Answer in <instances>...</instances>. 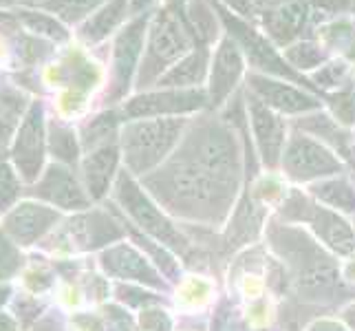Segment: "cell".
Listing matches in <instances>:
<instances>
[{
    "label": "cell",
    "instance_id": "cell-1",
    "mask_svg": "<svg viewBox=\"0 0 355 331\" xmlns=\"http://www.w3.org/2000/svg\"><path fill=\"white\" fill-rule=\"evenodd\" d=\"M183 135L175 155L144 177L170 212L203 223L223 221L241 181V148L225 121L203 117Z\"/></svg>",
    "mask_w": 355,
    "mask_h": 331
},
{
    "label": "cell",
    "instance_id": "cell-2",
    "mask_svg": "<svg viewBox=\"0 0 355 331\" xmlns=\"http://www.w3.org/2000/svg\"><path fill=\"white\" fill-rule=\"evenodd\" d=\"M186 117L128 119L119 130V148L128 173L146 177L170 157L186 135Z\"/></svg>",
    "mask_w": 355,
    "mask_h": 331
},
{
    "label": "cell",
    "instance_id": "cell-3",
    "mask_svg": "<svg viewBox=\"0 0 355 331\" xmlns=\"http://www.w3.org/2000/svg\"><path fill=\"white\" fill-rule=\"evenodd\" d=\"M194 46H201L194 38L186 14H175L162 9L150 16L148 33H146V51L137 71V84L150 87L157 84L173 69L181 58H186Z\"/></svg>",
    "mask_w": 355,
    "mask_h": 331
},
{
    "label": "cell",
    "instance_id": "cell-4",
    "mask_svg": "<svg viewBox=\"0 0 355 331\" xmlns=\"http://www.w3.org/2000/svg\"><path fill=\"white\" fill-rule=\"evenodd\" d=\"M272 241L291 267V280L304 298H327L338 289V267L315 245L289 228H274Z\"/></svg>",
    "mask_w": 355,
    "mask_h": 331
},
{
    "label": "cell",
    "instance_id": "cell-5",
    "mask_svg": "<svg viewBox=\"0 0 355 331\" xmlns=\"http://www.w3.org/2000/svg\"><path fill=\"white\" fill-rule=\"evenodd\" d=\"M115 199L132 223L139 226L146 235L153 237L159 245H166V248L177 250V252L188 250V241L183 239L181 232L170 223V219L162 212V207L141 190L139 183L135 181L132 175L126 173V170L117 175Z\"/></svg>",
    "mask_w": 355,
    "mask_h": 331
},
{
    "label": "cell",
    "instance_id": "cell-6",
    "mask_svg": "<svg viewBox=\"0 0 355 331\" xmlns=\"http://www.w3.org/2000/svg\"><path fill=\"white\" fill-rule=\"evenodd\" d=\"M210 3L218 14V20L225 24L227 35H232V38L236 40L245 60H250L256 71H261L263 76H274L280 80L309 87V82L302 78V73L291 69L287 60L283 56H278L274 44L267 40V35H261L254 27H250L248 22L241 20L236 14H232V9H227L221 0H210Z\"/></svg>",
    "mask_w": 355,
    "mask_h": 331
},
{
    "label": "cell",
    "instance_id": "cell-7",
    "mask_svg": "<svg viewBox=\"0 0 355 331\" xmlns=\"http://www.w3.org/2000/svg\"><path fill=\"white\" fill-rule=\"evenodd\" d=\"M283 217L289 221L309 223L318 239H322L327 248L340 256H349L355 252V230L331 207L315 205L300 192H291L285 201Z\"/></svg>",
    "mask_w": 355,
    "mask_h": 331
},
{
    "label": "cell",
    "instance_id": "cell-8",
    "mask_svg": "<svg viewBox=\"0 0 355 331\" xmlns=\"http://www.w3.org/2000/svg\"><path fill=\"white\" fill-rule=\"evenodd\" d=\"M150 16H137L132 18L124 29L117 33L113 42V62H111V84L106 91V102H119L128 93L135 73L139 71L144 46H146V33H148Z\"/></svg>",
    "mask_w": 355,
    "mask_h": 331
},
{
    "label": "cell",
    "instance_id": "cell-9",
    "mask_svg": "<svg viewBox=\"0 0 355 331\" xmlns=\"http://www.w3.org/2000/svg\"><path fill=\"white\" fill-rule=\"evenodd\" d=\"M124 230L119 228L117 221L100 210L93 212H82L73 217L71 221L53 232V237L49 239V248L51 250H67V252H89L104 248V245L121 239Z\"/></svg>",
    "mask_w": 355,
    "mask_h": 331
},
{
    "label": "cell",
    "instance_id": "cell-10",
    "mask_svg": "<svg viewBox=\"0 0 355 331\" xmlns=\"http://www.w3.org/2000/svg\"><path fill=\"white\" fill-rule=\"evenodd\" d=\"M46 153V126L42 102H31L11 144V162L24 183H33L42 175Z\"/></svg>",
    "mask_w": 355,
    "mask_h": 331
},
{
    "label": "cell",
    "instance_id": "cell-11",
    "mask_svg": "<svg viewBox=\"0 0 355 331\" xmlns=\"http://www.w3.org/2000/svg\"><path fill=\"white\" fill-rule=\"evenodd\" d=\"M280 164L293 181L329 179L342 170V162L324 142H315L300 133H293L287 139Z\"/></svg>",
    "mask_w": 355,
    "mask_h": 331
},
{
    "label": "cell",
    "instance_id": "cell-12",
    "mask_svg": "<svg viewBox=\"0 0 355 331\" xmlns=\"http://www.w3.org/2000/svg\"><path fill=\"white\" fill-rule=\"evenodd\" d=\"M207 106V93L201 89H157L139 93L121 106V117H183Z\"/></svg>",
    "mask_w": 355,
    "mask_h": 331
},
{
    "label": "cell",
    "instance_id": "cell-13",
    "mask_svg": "<svg viewBox=\"0 0 355 331\" xmlns=\"http://www.w3.org/2000/svg\"><path fill=\"white\" fill-rule=\"evenodd\" d=\"M27 192L31 197L40 199L42 203L67 212H84L91 205V197L87 188H84V183L73 175V170L69 166L58 162L46 166L40 179Z\"/></svg>",
    "mask_w": 355,
    "mask_h": 331
},
{
    "label": "cell",
    "instance_id": "cell-14",
    "mask_svg": "<svg viewBox=\"0 0 355 331\" xmlns=\"http://www.w3.org/2000/svg\"><path fill=\"white\" fill-rule=\"evenodd\" d=\"M245 71V56L232 35L218 40L210 58V73H207V104L212 108L223 106L227 97L234 93Z\"/></svg>",
    "mask_w": 355,
    "mask_h": 331
},
{
    "label": "cell",
    "instance_id": "cell-15",
    "mask_svg": "<svg viewBox=\"0 0 355 331\" xmlns=\"http://www.w3.org/2000/svg\"><path fill=\"white\" fill-rule=\"evenodd\" d=\"M245 108H248V121L254 130V142L259 155L265 162V166L276 168L280 164L287 146V133H285V121L280 113L272 110L267 104H263L259 97L248 91L245 95Z\"/></svg>",
    "mask_w": 355,
    "mask_h": 331
},
{
    "label": "cell",
    "instance_id": "cell-16",
    "mask_svg": "<svg viewBox=\"0 0 355 331\" xmlns=\"http://www.w3.org/2000/svg\"><path fill=\"white\" fill-rule=\"evenodd\" d=\"M248 91L254 93L263 104H267L276 113L287 115H304L320 108V97H315L307 91L293 87L291 82L263 76V73H250Z\"/></svg>",
    "mask_w": 355,
    "mask_h": 331
},
{
    "label": "cell",
    "instance_id": "cell-17",
    "mask_svg": "<svg viewBox=\"0 0 355 331\" xmlns=\"http://www.w3.org/2000/svg\"><path fill=\"white\" fill-rule=\"evenodd\" d=\"M58 223L60 212L55 207L38 201H22L5 214L3 232L20 248H29L55 230Z\"/></svg>",
    "mask_w": 355,
    "mask_h": 331
},
{
    "label": "cell",
    "instance_id": "cell-18",
    "mask_svg": "<svg viewBox=\"0 0 355 331\" xmlns=\"http://www.w3.org/2000/svg\"><path fill=\"white\" fill-rule=\"evenodd\" d=\"M309 5L304 0H283L274 7H267L263 14L265 33L278 46L293 44L304 29L309 18Z\"/></svg>",
    "mask_w": 355,
    "mask_h": 331
},
{
    "label": "cell",
    "instance_id": "cell-19",
    "mask_svg": "<svg viewBox=\"0 0 355 331\" xmlns=\"http://www.w3.org/2000/svg\"><path fill=\"white\" fill-rule=\"evenodd\" d=\"M100 263L106 269V274L124 278V280H135V283L141 285H153V287H162V278H159L157 269L148 263L144 254H139L135 248L126 243L113 245L102 252Z\"/></svg>",
    "mask_w": 355,
    "mask_h": 331
},
{
    "label": "cell",
    "instance_id": "cell-20",
    "mask_svg": "<svg viewBox=\"0 0 355 331\" xmlns=\"http://www.w3.org/2000/svg\"><path fill=\"white\" fill-rule=\"evenodd\" d=\"M121 148L119 142L100 146V148L89 151L82 159V183L87 188L89 197L100 201L108 194L113 179L117 177V166H119Z\"/></svg>",
    "mask_w": 355,
    "mask_h": 331
},
{
    "label": "cell",
    "instance_id": "cell-21",
    "mask_svg": "<svg viewBox=\"0 0 355 331\" xmlns=\"http://www.w3.org/2000/svg\"><path fill=\"white\" fill-rule=\"evenodd\" d=\"M55 80L64 82L69 87V100H73L71 110H78L84 104L82 100L87 97V93L93 91L95 84L100 82V71L80 53H71L58 65Z\"/></svg>",
    "mask_w": 355,
    "mask_h": 331
},
{
    "label": "cell",
    "instance_id": "cell-22",
    "mask_svg": "<svg viewBox=\"0 0 355 331\" xmlns=\"http://www.w3.org/2000/svg\"><path fill=\"white\" fill-rule=\"evenodd\" d=\"M210 51L205 46H194L192 51L181 58L166 76L159 80L157 89H197L210 73Z\"/></svg>",
    "mask_w": 355,
    "mask_h": 331
},
{
    "label": "cell",
    "instance_id": "cell-23",
    "mask_svg": "<svg viewBox=\"0 0 355 331\" xmlns=\"http://www.w3.org/2000/svg\"><path fill=\"white\" fill-rule=\"evenodd\" d=\"M128 14H130L128 0H106L89 20L82 22L78 33L80 40L84 44H100L126 22Z\"/></svg>",
    "mask_w": 355,
    "mask_h": 331
},
{
    "label": "cell",
    "instance_id": "cell-24",
    "mask_svg": "<svg viewBox=\"0 0 355 331\" xmlns=\"http://www.w3.org/2000/svg\"><path fill=\"white\" fill-rule=\"evenodd\" d=\"M46 146L51 151L53 159L58 164L76 166L80 162V148L82 144L78 142V133L73 130L64 121L51 119L46 126Z\"/></svg>",
    "mask_w": 355,
    "mask_h": 331
},
{
    "label": "cell",
    "instance_id": "cell-25",
    "mask_svg": "<svg viewBox=\"0 0 355 331\" xmlns=\"http://www.w3.org/2000/svg\"><path fill=\"white\" fill-rule=\"evenodd\" d=\"M119 121L121 115L117 110H104V113L95 115L91 121H87L82 128V148L84 153L100 148V146L119 142Z\"/></svg>",
    "mask_w": 355,
    "mask_h": 331
},
{
    "label": "cell",
    "instance_id": "cell-26",
    "mask_svg": "<svg viewBox=\"0 0 355 331\" xmlns=\"http://www.w3.org/2000/svg\"><path fill=\"white\" fill-rule=\"evenodd\" d=\"M311 194L336 212H355V188L342 177L320 179L311 186Z\"/></svg>",
    "mask_w": 355,
    "mask_h": 331
},
{
    "label": "cell",
    "instance_id": "cell-27",
    "mask_svg": "<svg viewBox=\"0 0 355 331\" xmlns=\"http://www.w3.org/2000/svg\"><path fill=\"white\" fill-rule=\"evenodd\" d=\"M22 110H24V97L14 89L0 87V155L5 153L11 137H16Z\"/></svg>",
    "mask_w": 355,
    "mask_h": 331
},
{
    "label": "cell",
    "instance_id": "cell-28",
    "mask_svg": "<svg viewBox=\"0 0 355 331\" xmlns=\"http://www.w3.org/2000/svg\"><path fill=\"white\" fill-rule=\"evenodd\" d=\"M186 20L201 46H205L207 42H212L216 38L218 14L214 11L210 0H190L186 7Z\"/></svg>",
    "mask_w": 355,
    "mask_h": 331
},
{
    "label": "cell",
    "instance_id": "cell-29",
    "mask_svg": "<svg viewBox=\"0 0 355 331\" xmlns=\"http://www.w3.org/2000/svg\"><path fill=\"white\" fill-rule=\"evenodd\" d=\"M104 3L106 0H44L40 7L64 22H82L84 18H91Z\"/></svg>",
    "mask_w": 355,
    "mask_h": 331
},
{
    "label": "cell",
    "instance_id": "cell-30",
    "mask_svg": "<svg viewBox=\"0 0 355 331\" xmlns=\"http://www.w3.org/2000/svg\"><path fill=\"white\" fill-rule=\"evenodd\" d=\"M291 69L296 71H311L315 67H320L324 62V51L320 44H315L311 40H296L293 44L285 46L283 56Z\"/></svg>",
    "mask_w": 355,
    "mask_h": 331
},
{
    "label": "cell",
    "instance_id": "cell-31",
    "mask_svg": "<svg viewBox=\"0 0 355 331\" xmlns=\"http://www.w3.org/2000/svg\"><path fill=\"white\" fill-rule=\"evenodd\" d=\"M18 20H22L24 24L29 27V31H35L40 35V38H51V40H58V42H62L69 38V33L67 29L60 24L58 18L53 16H49V14H42V11H27V9H22L18 11Z\"/></svg>",
    "mask_w": 355,
    "mask_h": 331
},
{
    "label": "cell",
    "instance_id": "cell-32",
    "mask_svg": "<svg viewBox=\"0 0 355 331\" xmlns=\"http://www.w3.org/2000/svg\"><path fill=\"white\" fill-rule=\"evenodd\" d=\"M20 175L18 170L0 159V214H7L20 197Z\"/></svg>",
    "mask_w": 355,
    "mask_h": 331
},
{
    "label": "cell",
    "instance_id": "cell-33",
    "mask_svg": "<svg viewBox=\"0 0 355 331\" xmlns=\"http://www.w3.org/2000/svg\"><path fill=\"white\" fill-rule=\"evenodd\" d=\"M24 265V256L20 252V245L11 241L3 230H0V283L14 278Z\"/></svg>",
    "mask_w": 355,
    "mask_h": 331
},
{
    "label": "cell",
    "instance_id": "cell-34",
    "mask_svg": "<svg viewBox=\"0 0 355 331\" xmlns=\"http://www.w3.org/2000/svg\"><path fill=\"white\" fill-rule=\"evenodd\" d=\"M331 106H334L340 121H345V124L355 121V93L353 91H342V93L334 95Z\"/></svg>",
    "mask_w": 355,
    "mask_h": 331
},
{
    "label": "cell",
    "instance_id": "cell-35",
    "mask_svg": "<svg viewBox=\"0 0 355 331\" xmlns=\"http://www.w3.org/2000/svg\"><path fill=\"white\" fill-rule=\"evenodd\" d=\"M14 312L18 316V321H22L24 325H31V323L35 325V323H38V318H40L42 307L33 296H20L14 303Z\"/></svg>",
    "mask_w": 355,
    "mask_h": 331
},
{
    "label": "cell",
    "instance_id": "cell-36",
    "mask_svg": "<svg viewBox=\"0 0 355 331\" xmlns=\"http://www.w3.org/2000/svg\"><path fill=\"white\" fill-rule=\"evenodd\" d=\"M139 323L144 331H170L173 329V323L166 312H159V309H144L139 316Z\"/></svg>",
    "mask_w": 355,
    "mask_h": 331
},
{
    "label": "cell",
    "instance_id": "cell-37",
    "mask_svg": "<svg viewBox=\"0 0 355 331\" xmlns=\"http://www.w3.org/2000/svg\"><path fill=\"white\" fill-rule=\"evenodd\" d=\"M347 73V65L345 62H331L327 67H320V73H318V82L322 84V87H338V82L345 78Z\"/></svg>",
    "mask_w": 355,
    "mask_h": 331
},
{
    "label": "cell",
    "instance_id": "cell-38",
    "mask_svg": "<svg viewBox=\"0 0 355 331\" xmlns=\"http://www.w3.org/2000/svg\"><path fill=\"white\" fill-rule=\"evenodd\" d=\"M207 294H210V285L207 283H203V280H199V278H194V280H190V283H186L183 285V289H181V300H190V305H197V303H201Z\"/></svg>",
    "mask_w": 355,
    "mask_h": 331
},
{
    "label": "cell",
    "instance_id": "cell-39",
    "mask_svg": "<svg viewBox=\"0 0 355 331\" xmlns=\"http://www.w3.org/2000/svg\"><path fill=\"white\" fill-rule=\"evenodd\" d=\"M24 283H27V287L33 294H40V291H44L53 285V274L44 272V269H31V272L27 274V278H24Z\"/></svg>",
    "mask_w": 355,
    "mask_h": 331
},
{
    "label": "cell",
    "instance_id": "cell-40",
    "mask_svg": "<svg viewBox=\"0 0 355 331\" xmlns=\"http://www.w3.org/2000/svg\"><path fill=\"white\" fill-rule=\"evenodd\" d=\"M33 331H69V329L55 314H46L33 325Z\"/></svg>",
    "mask_w": 355,
    "mask_h": 331
},
{
    "label": "cell",
    "instance_id": "cell-41",
    "mask_svg": "<svg viewBox=\"0 0 355 331\" xmlns=\"http://www.w3.org/2000/svg\"><path fill=\"white\" fill-rule=\"evenodd\" d=\"M130 5V16L137 18V16H148L150 9L157 5V0H128Z\"/></svg>",
    "mask_w": 355,
    "mask_h": 331
},
{
    "label": "cell",
    "instance_id": "cell-42",
    "mask_svg": "<svg viewBox=\"0 0 355 331\" xmlns=\"http://www.w3.org/2000/svg\"><path fill=\"white\" fill-rule=\"evenodd\" d=\"M227 9H234L239 16H250L252 14V0H221Z\"/></svg>",
    "mask_w": 355,
    "mask_h": 331
},
{
    "label": "cell",
    "instance_id": "cell-43",
    "mask_svg": "<svg viewBox=\"0 0 355 331\" xmlns=\"http://www.w3.org/2000/svg\"><path fill=\"white\" fill-rule=\"evenodd\" d=\"M0 331H18V323L14 316L0 312Z\"/></svg>",
    "mask_w": 355,
    "mask_h": 331
},
{
    "label": "cell",
    "instance_id": "cell-44",
    "mask_svg": "<svg viewBox=\"0 0 355 331\" xmlns=\"http://www.w3.org/2000/svg\"><path fill=\"white\" fill-rule=\"evenodd\" d=\"M309 331H347V329L338 323H331V321H320V323H315Z\"/></svg>",
    "mask_w": 355,
    "mask_h": 331
},
{
    "label": "cell",
    "instance_id": "cell-45",
    "mask_svg": "<svg viewBox=\"0 0 355 331\" xmlns=\"http://www.w3.org/2000/svg\"><path fill=\"white\" fill-rule=\"evenodd\" d=\"M188 3L190 0H166V9L175 11V14H186Z\"/></svg>",
    "mask_w": 355,
    "mask_h": 331
},
{
    "label": "cell",
    "instance_id": "cell-46",
    "mask_svg": "<svg viewBox=\"0 0 355 331\" xmlns=\"http://www.w3.org/2000/svg\"><path fill=\"white\" fill-rule=\"evenodd\" d=\"M345 321H347V325L355 331V305H351V307L345 309Z\"/></svg>",
    "mask_w": 355,
    "mask_h": 331
},
{
    "label": "cell",
    "instance_id": "cell-47",
    "mask_svg": "<svg viewBox=\"0 0 355 331\" xmlns=\"http://www.w3.org/2000/svg\"><path fill=\"white\" fill-rule=\"evenodd\" d=\"M9 296H11V287H9V285H3V283H0V307H3V305L9 300Z\"/></svg>",
    "mask_w": 355,
    "mask_h": 331
},
{
    "label": "cell",
    "instance_id": "cell-48",
    "mask_svg": "<svg viewBox=\"0 0 355 331\" xmlns=\"http://www.w3.org/2000/svg\"><path fill=\"white\" fill-rule=\"evenodd\" d=\"M254 3L256 5H259V7H274V5H278V3H283V0H254Z\"/></svg>",
    "mask_w": 355,
    "mask_h": 331
},
{
    "label": "cell",
    "instance_id": "cell-49",
    "mask_svg": "<svg viewBox=\"0 0 355 331\" xmlns=\"http://www.w3.org/2000/svg\"><path fill=\"white\" fill-rule=\"evenodd\" d=\"M351 58L355 60V46H353V51H351Z\"/></svg>",
    "mask_w": 355,
    "mask_h": 331
}]
</instances>
